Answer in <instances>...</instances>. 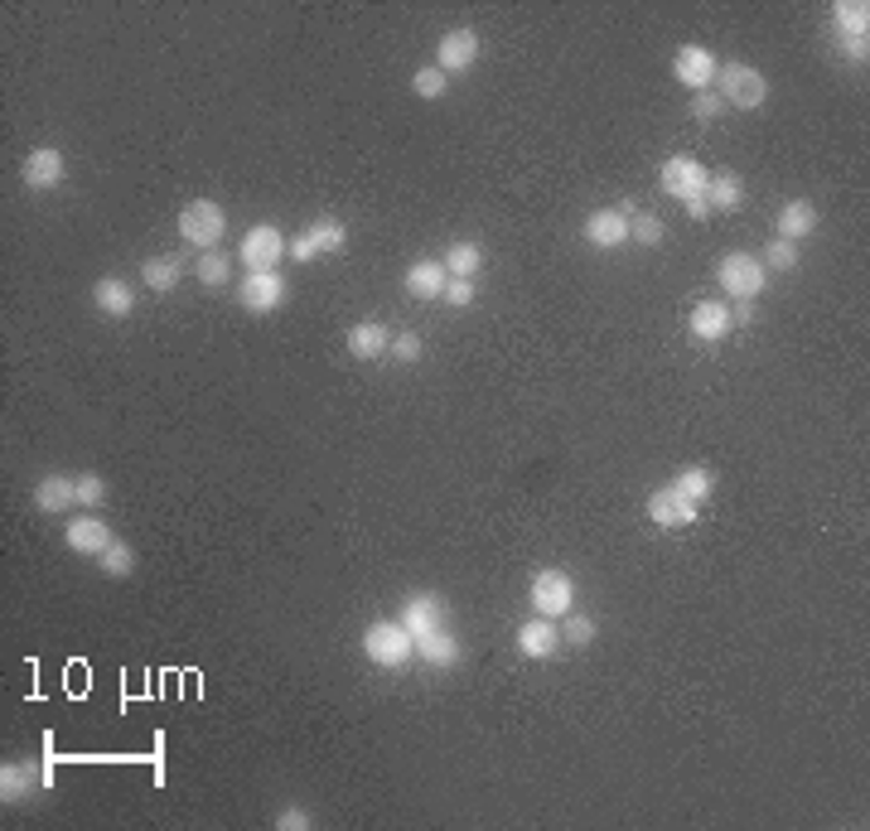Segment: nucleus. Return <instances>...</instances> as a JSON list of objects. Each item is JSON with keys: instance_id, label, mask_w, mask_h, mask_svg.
Listing matches in <instances>:
<instances>
[{"instance_id": "79ce46f5", "label": "nucleus", "mask_w": 870, "mask_h": 831, "mask_svg": "<svg viewBox=\"0 0 870 831\" xmlns=\"http://www.w3.org/2000/svg\"><path fill=\"white\" fill-rule=\"evenodd\" d=\"M730 320H735V324H750V320H754V305H750V300H735Z\"/></svg>"}, {"instance_id": "4c0bfd02", "label": "nucleus", "mask_w": 870, "mask_h": 831, "mask_svg": "<svg viewBox=\"0 0 870 831\" xmlns=\"http://www.w3.org/2000/svg\"><path fill=\"white\" fill-rule=\"evenodd\" d=\"M721 111H725V103H721L716 87H706V93H691V117H697V121H716Z\"/></svg>"}, {"instance_id": "412c9836", "label": "nucleus", "mask_w": 870, "mask_h": 831, "mask_svg": "<svg viewBox=\"0 0 870 831\" xmlns=\"http://www.w3.org/2000/svg\"><path fill=\"white\" fill-rule=\"evenodd\" d=\"M349 353L359 358V363H373V358L392 353V329H387L383 320H359L349 329Z\"/></svg>"}, {"instance_id": "5701e85b", "label": "nucleus", "mask_w": 870, "mask_h": 831, "mask_svg": "<svg viewBox=\"0 0 870 831\" xmlns=\"http://www.w3.org/2000/svg\"><path fill=\"white\" fill-rule=\"evenodd\" d=\"M93 305L102 310L107 320H126V314L136 310V290H131L121 276H102V280L93 286Z\"/></svg>"}, {"instance_id": "39448f33", "label": "nucleus", "mask_w": 870, "mask_h": 831, "mask_svg": "<svg viewBox=\"0 0 870 831\" xmlns=\"http://www.w3.org/2000/svg\"><path fill=\"white\" fill-rule=\"evenodd\" d=\"M528 604L542 614V619H556V624H561L566 614L576 610V580L566 576V570L546 566V570H537V576H532V586H528Z\"/></svg>"}, {"instance_id": "9b49d317", "label": "nucleus", "mask_w": 870, "mask_h": 831, "mask_svg": "<svg viewBox=\"0 0 870 831\" xmlns=\"http://www.w3.org/2000/svg\"><path fill=\"white\" fill-rule=\"evenodd\" d=\"M286 276L281 272H247L238 286V305L247 314H271L286 305Z\"/></svg>"}, {"instance_id": "f3484780", "label": "nucleus", "mask_w": 870, "mask_h": 831, "mask_svg": "<svg viewBox=\"0 0 870 831\" xmlns=\"http://www.w3.org/2000/svg\"><path fill=\"white\" fill-rule=\"evenodd\" d=\"M63 542H69V552H77V556H102L107 546L117 542V532H111L97 513H83V518H73L63 527Z\"/></svg>"}, {"instance_id": "20e7f679", "label": "nucleus", "mask_w": 870, "mask_h": 831, "mask_svg": "<svg viewBox=\"0 0 870 831\" xmlns=\"http://www.w3.org/2000/svg\"><path fill=\"white\" fill-rule=\"evenodd\" d=\"M716 286H721L730 300H754V296H764L769 272H764L760 256H750V252H725L721 262H716Z\"/></svg>"}, {"instance_id": "2eb2a0df", "label": "nucleus", "mask_w": 870, "mask_h": 831, "mask_svg": "<svg viewBox=\"0 0 870 831\" xmlns=\"http://www.w3.org/2000/svg\"><path fill=\"white\" fill-rule=\"evenodd\" d=\"M687 329H691V339H697V344H721V339H730V329H735L730 305H725V300H697V305H691V314H687Z\"/></svg>"}, {"instance_id": "4be33fe9", "label": "nucleus", "mask_w": 870, "mask_h": 831, "mask_svg": "<svg viewBox=\"0 0 870 831\" xmlns=\"http://www.w3.org/2000/svg\"><path fill=\"white\" fill-rule=\"evenodd\" d=\"M818 204L812 198H788L784 208H778V238L784 242H802V238H812L818 232Z\"/></svg>"}, {"instance_id": "c756f323", "label": "nucleus", "mask_w": 870, "mask_h": 831, "mask_svg": "<svg viewBox=\"0 0 870 831\" xmlns=\"http://www.w3.org/2000/svg\"><path fill=\"white\" fill-rule=\"evenodd\" d=\"M141 280H145V290H155V296H170V290L180 286V262H174V256H145Z\"/></svg>"}, {"instance_id": "e433bc0d", "label": "nucleus", "mask_w": 870, "mask_h": 831, "mask_svg": "<svg viewBox=\"0 0 870 831\" xmlns=\"http://www.w3.org/2000/svg\"><path fill=\"white\" fill-rule=\"evenodd\" d=\"M107 498H111V493H107V479L102 474H77V508L97 513Z\"/></svg>"}, {"instance_id": "58836bf2", "label": "nucleus", "mask_w": 870, "mask_h": 831, "mask_svg": "<svg viewBox=\"0 0 870 831\" xmlns=\"http://www.w3.org/2000/svg\"><path fill=\"white\" fill-rule=\"evenodd\" d=\"M445 305H450V310H470L474 305V280H455L450 276V286H445Z\"/></svg>"}, {"instance_id": "6ab92c4d", "label": "nucleus", "mask_w": 870, "mask_h": 831, "mask_svg": "<svg viewBox=\"0 0 870 831\" xmlns=\"http://www.w3.org/2000/svg\"><path fill=\"white\" fill-rule=\"evenodd\" d=\"M397 619L411 638H426V634H435V628H445V600L440 594H411V600L397 610Z\"/></svg>"}, {"instance_id": "37998d69", "label": "nucleus", "mask_w": 870, "mask_h": 831, "mask_svg": "<svg viewBox=\"0 0 870 831\" xmlns=\"http://www.w3.org/2000/svg\"><path fill=\"white\" fill-rule=\"evenodd\" d=\"M706 213H711V208H706V198H697V204H687V218H691V222H706Z\"/></svg>"}, {"instance_id": "f704fd0d", "label": "nucleus", "mask_w": 870, "mask_h": 831, "mask_svg": "<svg viewBox=\"0 0 870 831\" xmlns=\"http://www.w3.org/2000/svg\"><path fill=\"white\" fill-rule=\"evenodd\" d=\"M764 262V272H798L802 266V256H798V242H784V238H774L769 242V252L760 256Z\"/></svg>"}, {"instance_id": "a878e982", "label": "nucleus", "mask_w": 870, "mask_h": 831, "mask_svg": "<svg viewBox=\"0 0 870 831\" xmlns=\"http://www.w3.org/2000/svg\"><path fill=\"white\" fill-rule=\"evenodd\" d=\"M740 204H745L740 174H730V170H716V174H711V184H706V208H711V213H735Z\"/></svg>"}, {"instance_id": "4468645a", "label": "nucleus", "mask_w": 870, "mask_h": 831, "mask_svg": "<svg viewBox=\"0 0 870 831\" xmlns=\"http://www.w3.org/2000/svg\"><path fill=\"white\" fill-rule=\"evenodd\" d=\"M701 518V508L697 503H687L682 493H677L673 484L667 489H653L649 493V522L653 527H663V532H677V527H691Z\"/></svg>"}, {"instance_id": "7c9ffc66", "label": "nucleus", "mask_w": 870, "mask_h": 831, "mask_svg": "<svg viewBox=\"0 0 870 831\" xmlns=\"http://www.w3.org/2000/svg\"><path fill=\"white\" fill-rule=\"evenodd\" d=\"M194 272H198V286L222 290V286L232 280V256L218 252V246H214V252H198V266H194Z\"/></svg>"}, {"instance_id": "f8f14e48", "label": "nucleus", "mask_w": 870, "mask_h": 831, "mask_svg": "<svg viewBox=\"0 0 870 831\" xmlns=\"http://www.w3.org/2000/svg\"><path fill=\"white\" fill-rule=\"evenodd\" d=\"M20 179H25V189H35V194H49V189H59L63 179H69V160H63L59 145H35V150L25 155V165H20Z\"/></svg>"}, {"instance_id": "ea45409f", "label": "nucleus", "mask_w": 870, "mask_h": 831, "mask_svg": "<svg viewBox=\"0 0 870 831\" xmlns=\"http://www.w3.org/2000/svg\"><path fill=\"white\" fill-rule=\"evenodd\" d=\"M392 353H397V363H416V358L426 353V344H421V334H392Z\"/></svg>"}, {"instance_id": "f257e3e1", "label": "nucleus", "mask_w": 870, "mask_h": 831, "mask_svg": "<svg viewBox=\"0 0 870 831\" xmlns=\"http://www.w3.org/2000/svg\"><path fill=\"white\" fill-rule=\"evenodd\" d=\"M363 658L383 672H397L416 658V638L401 628V619H377L363 628Z\"/></svg>"}, {"instance_id": "393cba45", "label": "nucleus", "mask_w": 870, "mask_h": 831, "mask_svg": "<svg viewBox=\"0 0 870 831\" xmlns=\"http://www.w3.org/2000/svg\"><path fill=\"white\" fill-rule=\"evenodd\" d=\"M416 658L426 662V667H455V662L464 658V648H460V638H455L450 628H435V634L416 638Z\"/></svg>"}, {"instance_id": "72a5a7b5", "label": "nucleus", "mask_w": 870, "mask_h": 831, "mask_svg": "<svg viewBox=\"0 0 870 831\" xmlns=\"http://www.w3.org/2000/svg\"><path fill=\"white\" fill-rule=\"evenodd\" d=\"M600 638V624L590 619V614H566L561 619V643H571V648H585V643H595Z\"/></svg>"}, {"instance_id": "6e6552de", "label": "nucleus", "mask_w": 870, "mask_h": 831, "mask_svg": "<svg viewBox=\"0 0 870 831\" xmlns=\"http://www.w3.org/2000/svg\"><path fill=\"white\" fill-rule=\"evenodd\" d=\"M479 53H484V39H479V29H445L440 44H435V69H440L445 77L455 73H470L479 63Z\"/></svg>"}, {"instance_id": "9d476101", "label": "nucleus", "mask_w": 870, "mask_h": 831, "mask_svg": "<svg viewBox=\"0 0 870 831\" xmlns=\"http://www.w3.org/2000/svg\"><path fill=\"white\" fill-rule=\"evenodd\" d=\"M716 73H721V59L706 49V44H682V49L673 53V77L691 93H706V87H716Z\"/></svg>"}, {"instance_id": "cd10ccee", "label": "nucleus", "mask_w": 870, "mask_h": 831, "mask_svg": "<svg viewBox=\"0 0 870 831\" xmlns=\"http://www.w3.org/2000/svg\"><path fill=\"white\" fill-rule=\"evenodd\" d=\"M673 489L682 493L687 503H697V508H706V503H711V493H716V474H711L706 465H687L682 474L673 479Z\"/></svg>"}, {"instance_id": "f03ea898", "label": "nucleus", "mask_w": 870, "mask_h": 831, "mask_svg": "<svg viewBox=\"0 0 870 831\" xmlns=\"http://www.w3.org/2000/svg\"><path fill=\"white\" fill-rule=\"evenodd\" d=\"M222 232H228V213H222L218 198H194V204L180 208L184 246H194V252H214V246L222 242Z\"/></svg>"}, {"instance_id": "aec40b11", "label": "nucleus", "mask_w": 870, "mask_h": 831, "mask_svg": "<svg viewBox=\"0 0 870 831\" xmlns=\"http://www.w3.org/2000/svg\"><path fill=\"white\" fill-rule=\"evenodd\" d=\"M401 286H407L416 300H440L445 286H450V272H445V262H435V256H421V262L407 266Z\"/></svg>"}, {"instance_id": "1a4fd4ad", "label": "nucleus", "mask_w": 870, "mask_h": 831, "mask_svg": "<svg viewBox=\"0 0 870 831\" xmlns=\"http://www.w3.org/2000/svg\"><path fill=\"white\" fill-rule=\"evenodd\" d=\"M349 246V228L339 218H315L300 238H290V262H315L325 252H343Z\"/></svg>"}, {"instance_id": "7ed1b4c3", "label": "nucleus", "mask_w": 870, "mask_h": 831, "mask_svg": "<svg viewBox=\"0 0 870 831\" xmlns=\"http://www.w3.org/2000/svg\"><path fill=\"white\" fill-rule=\"evenodd\" d=\"M716 93L725 107H740V111H760L769 103V77L750 63H721L716 73Z\"/></svg>"}, {"instance_id": "c9c22d12", "label": "nucleus", "mask_w": 870, "mask_h": 831, "mask_svg": "<svg viewBox=\"0 0 870 831\" xmlns=\"http://www.w3.org/2000/svg\"><path fill=\"white\" fill-rule=\"evenodd\" d=\"M663 218H657V213H633V218H629V238L633 242H639V246H657V242H663Z\"/></svg>"}, {"instance_id": "c85d7f7f", "label": "nucleus", "mask_w": 870, "mask_h": 831, "mask_svg": "<svg viewBox=\"0 0 870 831\" xmlns=\"http://www.w3.org/2000/svg\"><path fill=\"white\" fill-rule=\"evenodd\" d=\"M440 262H445V272H450L455 280H479V272H484V246H479V242H455Z\"/></svg>"}, {"instance_id": "473e14b6", "label": "nucleus", "mask_w": 870, "mask_h": 831, "mask_svg": "<svg viewBox=\"0 0 870 831\" xmlns=\"http://www.w3.org/2000/svg\"><path fill=\"white\" fill-rule=\"evenodd\" d=\"M411 93H416L421 103H440V97L450 93V77L435 69V63H421V69L411 73Z\"/></svg>"}, {"instance_id": "0eeeda50", "label": "nucleus", "mask_w": 870, "mask_h": 831, "mask_svg": "<svg viewBox=\"0 0 870 831\" xmlns=\"http://www.w3.org/2000/svg\"><path fill=\"white\" fill-rule=\"evenodd\" d=\"M281 256H290V242L281 238L276 222H256V228L242 232L238 262L247 266V272H281Z\"/></svg>"}, {"instance_id": "a211bd4d", "label": "nucleus", "mask_w": 870, "mask_h": 831, "mask_svg": "<svg viewBox=\"0 0 870 831\" xmlns=\"http://www.w3.org/2000/svg\"><path fill=\"white\" fill-rule=\"evenodd\" d=\"M35 788H44V763H35V759L0 763V803H29Z\"/></svg>"}, {"instance_id": "2f4dec72", "label": "nucleus", "mask_w": 870, "mask_h": 831, "mask_svg": "<svg viewBox=\"0 0 870 831\" xmlns=\"http://www.w3.org/2000/svg\"><path fill=\"white\" fill-rule=\"evenodd\" d=\"M97 566H102V576H107V580H126L131 570H136V546L121 542V537H117V542H111L107 552L97 556Z\"/></svg>"}, {"instance_id": "bb28decb", "label": "nucleus", "mask_w": 870, "mask_h": 831, "mask_svg": "<svg viewBox=\"0 0 870 831\" xmlns=\"http://www.w3.org/2000/svg\"><path fill=\"white\" fill-rule=\"evenodd\" d=\"M832 25H836V39H866L870 5H866V0H836V5H832Z\"/></svg>"}, {"instance_id": "dca6fc26", "label": "nucleus", "mask_w": 870, "mask_h": 831, "mask_svg": "<svg viewBox=\"0 0 870 831\" xmlns=\"http://www.w3.org/2000/svg\"><path fill=\"white\" fill-rule=\"evenodd\" d=\"M518 653L528 662H552L556 653H561V628H556V619L532 614V619L518 628Z\"/></svg>"}, {"instance_id": "ddd939ff", "label": "nucleus", "mask_w": 870, "mask_h": 831, "mask_svg": "<svg viewBox=\"0 0 870 831\" xmlns=\"http://www.w3.org/2000/svg\"><path fill=\"white\" fill-rule=\"evenodd\" d=\"M633 204H624V208H595L585 218V242L590 246H600V252H615V246H624L629 242V218H633Z\"/></svg>"}, {"instance_id": "a19ab883", "label": "nucleus", "mask_w": 870, "mask_h": 831, "mask_svg": "<svg viewBox=\"0 0 870 831\" xmlns=\"http://www.w3.org/2000/svg\"><path fill=\"white\" fill-rule=\"evenodd\" d=\"M276 827H281V831H305L310 812H305V807H281V812H276Z\"/></svg>"}, {"instance_id": "b1692460", "label": "nucleus", "mask_w": 870, "mask_h": 831, "mask_svg": "<svg viewBox=\"0 0 870 831\" xmlns=\"http://www.w3.org/2000/svg\"><path fill=\"white\" fill-rule=\"evenodd\" d=\"M77 503V479H69V474H44L39 484H35V508L39 513H69Z\"/></svg>"}, {"instance_id": "423d86ee", "label": "nucleus", "mask_w": 870, "mask_h": 831, "mask_svg": "<svg viewBox=\"0 0 870 831\" xmlns=\"http://www.w3.org/2000/svg\"><path fill=\"white\" fill-rule=\"evenodd\" d=\"M657 179H663V194H673L682 208L697 204V198H706V184H711L706 165H701L697 155H667Z\"/></svg>"}]
</instances>
